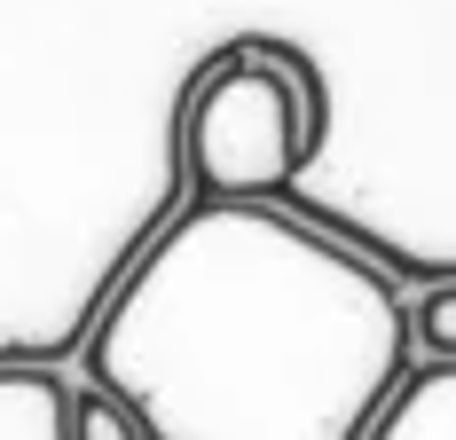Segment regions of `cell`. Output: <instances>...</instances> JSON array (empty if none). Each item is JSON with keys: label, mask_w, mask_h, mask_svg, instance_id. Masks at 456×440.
I'll list each match as a JSON object with an SVG mask.
<instances>
[{"label": "cell", "mask_w": 456, "mask_h": 440, "mask_svg": "<svg viewBox=\"0 0 456 440\" xmlns=\"http://www.w3.org/2000/svg\"><path fill=\"white\" fill-rule=\"evenodd\" d=\"M71 440H142L134 409L110 401L102 386H71Z\"/></svg>", "instance_id": "5b68a950"}, {"label": "cell", "mask_w": 456, "mask_h": 440, "mask_svg": "<svg viewBox=\"0 0 456 440\" xmlns=\"http://www.w3.org/2000/svg\"><path fill=\"white\" fill-rule=\"evenodd\" d=\"M0 440H71V386L47 362H0Z\"/></svg>", "instance_id": "3957f363"}, {"label": "cell", "mask_w": 456, "mask_h": 440, "mask_svg": "<svg viewBox=\"0 0 456 440\" xmlns=\"http://www.w3.org/2000/svg\"><path fill=\"white\" fill-rule=\"evenodd\" d=\"M410 370L394 267L291 205H189L87 322L142 440H370Z\"/></svg>", "instance_id": "6da1fadb"}, {"label": "cell", "mask_w": 456, "mask_h": 440, "mask_svg": "<svg viewBox=\"0 0 456 440\" xmlns=\"http://www.w3.org/2000/svg\"><path fill=\"white\" fill-rule=\"evenodd\" d=\"M370 440H456V362H425L402 378Z\"/></svg>", "instance_id": "277c9868"}, {"label": "cell", "mask_w": 456, "mask_h": 440, "mask_svg": "<svg viewBox=\"0 0 456 440\" xmlns=\"http://www.w3.org/2000/svg\"><path fill=\"white\" fill-rule=\"evenodd\" d=\"M410 338L425 362H456V283H433L410 307Z\"/></svg>", "instance_id": "8992f818"}, {"label": "cell", "mask_w": 456, "mask_h": 440, "mask_svg": "<svg viewBox=\"0 0 456 440\" xmlns=\"http://www.w3.org/2000/svg\"><path fill=\"white\" fill-rule=\"evenodd\" d=\"M322 150V87L283 47H228L182 102V166L197 205H283Z\"/></svg>", "instance_id": "7a4b0ae2"}]
</instances>
